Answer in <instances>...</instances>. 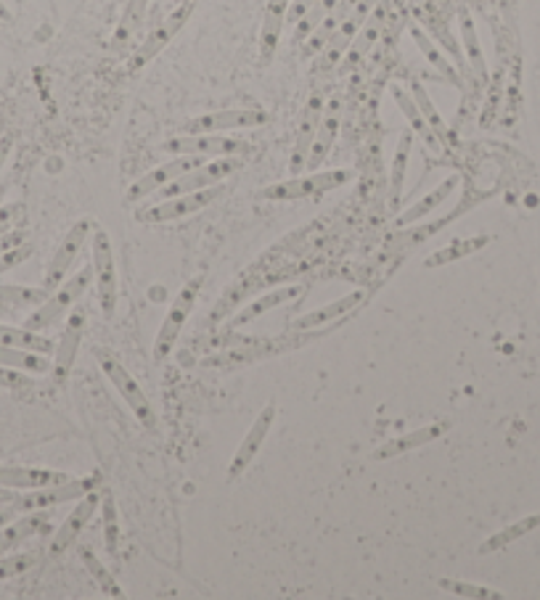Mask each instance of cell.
Instances as JSON below:
<instances>
[{"mask_svg": "<svg viewBox=\"0 0 540 600\" xmlns=\"http://www.w3.org/2000/svg\"><path fill=\"white\" fill-rule=\"evenodd\" d=\"M91 283H93V265L77 270L75 276L66 278L58 288H53L49 299L35 307V313L24 321V325L32 328V331H46L50 325H56L61 318H66L72 313V307L83 299V294L91 288Z\"/></svg>", "mask_w": 540, "mask_h": 600, "instance_id": "obj_1", "label": "cell"}, {"mask_svg": "<svg viewBox=\"0 0 540 600\" xmlns=\"http://www.w3.org/2000/svg\"><path fill=\"white\" fill-rule=\"evenodd\" d=\"M201 286H204V273H197L194 278H189L183 283V288L178 291V296L173 299L164 321L159 325V333H156V341H154V363H162L164 357H170V352L175 349L189 315L194 313L197 307L199 294H201Z\"/></svg>", "mask_w": 540, "mask_h": 600, "instance_id": "obj_2", "label": "cell"}, {"mask_svg": "<svg viewBox=\"0 0 540 600\" xmlns=\"http://www.w3.org/2000/svg\"><path fill=\"white\" fill-rule=\"evenodd\" d=\"M223 193V185H209L201 190H191V193H181V196H170L162 199L156 204H151L146 209L136 212V220L144 225H164V223H175L183 217H191L201 212L204 207H209L217 196Z\"/></svg>", "mask_w": 540, "mask_h": 600, "instance_id": "obj_3", "label": "cell"}, {"mask_svg": "<svg viewBox=\"0 0 540 600\" xmlns=\"http://www.w3.org/2000/svg\"><path fill=\"white\" fill-rule=\"evenodd\" d=\"M355 178L352 170H326V172H307V175H292L289 181L262 188V199L270 201H295L307 196H321L326 190H337Z\"/></svg>", "mask_w": 540, "mask_h": 600, "instance_id": "obj_4", "label": "cell"}, {"mask_svg": "<svg viewBox=\"0 0 540 600\" xmlns=\"http://www.w3.org/2000/svg\"><path fill=\"white\" fill-rule=\"evenodd\" d=\"M162 148L173 156H201V159H220V156H242L249 151V143L231 138L228 133H199V136H175L164 140Z\"/></svg>", "mask_w": 540, "mask_h": 600, "instance_id": "obj_5", "label": "cell"}, {"mask_svg": "<svg viewBox=\"0 0 540 600\" xmlns=\"http://www.w3.org/2000/svg\"><path fill=\"white\" fill-rule=\"evenodd\" d=\"M93 280L99 291L101 313L106 321L114 318L117 299H120V278H117V265H114V249L111 238L103 228L93 231Z\"/></svg>", "mask_w": 540, "mask_h": 600, "instance_id": "obj_6", "label": "cell"}, {"mask_svg": "<svg viewBox=\"0 0 540 600\" xmlns=\"http://www.w3.org/2000/svg\"><path fill=\"white\" fill-rule=\"evenodd\" d=\"M99 366L103 370V375L120 392V397L125 400V405L133 410V416L138 418V423L144 428H154L156 426V413H154V408L148 402L146 392L141 389V384L130 375V370L125 368L117 357H111L109 352H99Z\"/></svg>", "mask_w": 540, "mask_h": 600, "instance_id": "obj_7", "label": "cell"}, {"mask_svg": "<svg viewBox=\"0 0 540 600\" xmlns=\"http://www.w3.org/2000/svg\"><path fill=\"white\" fill-rule=\"evenodd\" d=\"M236 170H242V159H239V156L207 159V162H201L199 167L189 170L186 175H181L178 181H173L170 185L159 188L154 196H156V201H162V199H170V196H181V193L201 190V188H209V185L223 183V181H226L228 175H234Z\"/></svg>", "mask_w": 540, "mask_h": 600, "instance_id": "obj_8", "label": "cell"}, {"mask_svg": "<svg viewBox=\"0 0 540 600\" xmlns=\"http://www.w3.org/2000/svg\"><path fill=\"white\" fill-rule=\"evenodd\" d=\"M270 122V114L262 109H223L199 114L194 119H186L181 133L183 136H199V133H231V130H246V128H262Z\"/></svg>", "mask_w": 540, "mask_h": 600, "instance_id": "obj_9", "label": "cell"}, {"mask_svg": "<svg viewBox=\"0 0 540 600\" xmlns=\"http://www.w3.org/2000/svg\"><path fill=\"white\" fill-rule=\"evenodd\" d=\"M101 487V473L85 476V479H69L64 484H53V487H43V490H30L24 498H19L13 503L16 513H30V510H46L61 503H72L80 500L83 495H88L91 490Z\"/></svg>", "mask_w": 540, "mask_h": 600, "instance_id": "obj_10", "label": "cell"}, {"mask_svg": "<svg viewBox=\"0 0 540 600\" xmlns=\"http://www.w3.org/2000/svg\"><path fill=\"white\" fill-rule=\"evenodd\" d=\"M91 228H93L91 220H80V223H75V225L69 228V233L61 238V243L56 246L49 268H46V278H43V288H46V291L58 288V286L66 280L72 265L77 262V257H80V251H83V246H85V238L91 235Z\"/></svg>", "mask_w": 540, "mask_h": 600, "instance_id": "obj_11", "label": "cell"}, {"mask_svg": "<svg viewBox=\"0 0 540 600\" xmlns=\"http://www.w3.org/2000/svg\"><path fill=\"white\" fill-rule=\"evenodd\" d=\"M273 420H276V405L268 402V405L260 410V416L252 420V426H249V431L244 434L242 445L236 447L234 458L228 463V471H226V479H228V481H239V479L244 476L246 468L252 465V461L257 458V453L262 450V445H265V439H268V434H270V428H273Z\"/></svg>", "mask_w": 540, "mask_h": 600, "instance_id": "obj_12", "label": "cell"}, {"mask_svg": "<svg viewBox=\"0 0 540 600\" xmlns=\"http://www.w3.org/2000/svg\"><path fill=\"white\" fill-rule=\"evenodd\" d=\"M305 339H295L292 333L279 336V339H252L244 349H234V352H223L217 357H207L201 366L204 368H234V366H244V363H254L262 357H273V355H284L295 347H302Z\"/></svg>", "mask_w": 540, "mask_h": 600, "instance_id": "obj_13", "label": "cell"}, {"mask_svg": "<svg viewBox=\"0 0 540 600\" xmlns=\"http://www.w3.org/2000/svg\"><path fill=\"white\" fill-rule=\"evenodd\" d=\"M374 5H376V0H358V3H355V8L350 11V16L344 19L342 24H340V30L329 38V43L321 50V58H318V64H315L318 72H329V69H334V66L342 61L347 48L352 46L358 30L363 27V22H366L368 13L374 11Z\"/></svg>", "mask_w": 540, "mask_h": 600, "instance_id": "obj_14", "label": "cell"}, {"mask_svg": "<svg viewBox=\"0 0 540 600\" xmlns=\"http://www.w3.org/2000/svg\"><path fill=\"white\" fill-rule=\"evenodd\" d=\"M201 162H207V159H201V156H175V159H170V162H164V164L148 170L144 178H138L136 183L128 188L125 201H128V204H138V201H144L148 196H154L159 188L170 185L173 181H178L181 175H186L189 170L199 167Z\"/></svg>", "mask_w": 540, "mask_h": 600, "instance_id": "obj_15", "label": "cell"}, {"mask_svg": "<svg viewBox=\"0 0 540 600\" xmlns=\"http://www.w3.org/2000/svg\"><path fill=\"white\" fill-rule=\"evenodd\" d=\"M88 323V315L85 310H72L66 315V323L61 331V339L53 349V363H50V373H53V381L61 386L66 381V375L75 368V360H77V352H80V341H83V331Z\"/></svg>", "mask_w": 540, "mask_h": 600, "instance_id": "obj_16", "label": "cell"}, {"mask_svg": "<svg viewBox=\"0 0 540 600\" xmlns=\"http://www.w3.org/2000/svg\"><path fill=\"white\" fill-rule=\"evenodd\" d=\"M323 106H326V98H323L321 93H310V98L305 101V109H302L299 122H297L295 151H292V159H289V172H292V175H302V172H305V164H307L313 140H315L321 117H323Z\"/></svg>", "mask_w": 540, "mask_h": 600, "instance_id": "obj_17", "label": "cell"}, {"mask_svg": "<svg viewBox=\"0 0 540 600\" xmlns=\"http://www.w3.org/2000/svg\"><path fill=\"white\" fill-rule=\"evenodd\" d=\"M191 11H194V3H178V8H175L164 22H159V24L148 32L146 40H144V43L138 46V50L133 53L130 66H133V69H141V66H146L154 56H159L164 48L170 46V40L183 30V24L189 22Z\"/></svg>", "mask_w": 540, "mask_h": 600, "instance_id": "obj_18", "label": "cell"}, {"mask_svg": "<svg viewBox=\"0 0 540 600\" xmlns=\"http://www.w3.org/2000/svg\"><path fill=\"white\" fill-rule=\"evenodd\" d=\"M450 420L447 418H442V420H435V423H427V426H421V428H413V431H408V434H403V437H394V439H387L385 445H379L374 453H371V458L374 461H394V458H400V455H405V453H411V450H419V447H427V445H432L435 439H440L445 437L447 431H450Z\"/></svg>", "mask_w": 540, "mask_h": 600, "instance_id": "obj_19", "label": "cell"}, {"mask_svg": "<svg viewBox=\"0 0 540 600\" xmlns=\"http://www.w3.org/2000/svg\"><path fill=\"white\" fill-rule=\"evenodd\" d=\"M101 508V495L99 490H91L88 495H83L77 500V506L72 508V513L64 518V524H58L53 540H50V553L58 555L64 553L69 545H75V540L80 537V532L88 526V521L96 516V510Z\"/></svg>", "mask_w": 540, "mask_h": 600, "instance_id": "obj_20", "label": "cell"}, {"mask_svg": "<svg viewBox=\"0 0 540 600\" xmlns=\"http://www.w3.org/2000/svg\"><path fill=\"white\" fill-rule=\"evenodd\" d=\"M340 125H342V101L340 98H329L326 106H323V117H321V125H318V133H315V140H313V148H310L305 170L313 172V170H318L326 162V156L334 148V140L340 136Z\"/></svg>", "mask_w": 540, "mask_h": 600, "instance_id": "obj_21", "label": "cell"}, {"mask_svg": "<svg viewBox=\"0 0 540 600\" xmlns=\"http://www.w3.org/2000/svg\"><path fill=\"white\" fill-rule=\"evenodd\" d=\"M75 479L72 473L64 471H53V468H22V465H0V487L5 490H43L53 484H64Z\"/></svg>", "mask_w": 540, "mask_h": 600, "instance_id": "obj_22", "label": "cell"}, {"mask_svg": "<svg viewBox=\"0 0 540 600\" xmlns=\"http://www.w3.org/2000/svg\"><path fill=\"white\" fill-rule=\"evenodd\" d=\"M49 532V513L46 510H30L11 518L5 526H0V555L13 553L27 540Z\"/></svg>", "mask_w": 540, "mask_h": 600, "instance_id": "obj_23", "label": "cell"}, {"mask_svg": "<svg viewBox=\"0 0 540 600\" xmlns=\"http://www.w3.org/2000/svg\"><path fill=\"white\" fill-rule=\"evenodd\" d=\"M292 0H268L262 27H260V61L270 64L276 56V48L281 43V32L287 27V13H289Z\"/></svg>", "mask_w": 540, "mask_h": 600, "instance_id": "obj_24", "label": "cell"}, {"mask_svg": "<svg viewBox=\"0 0 540 600\" xmlns=\"http://www.w3.org/2000/svg\"><path fill=\"white\" fill-rule=\"evenodd\" d=\"M385 22H387V8L385 5H374V11L368 13V19L363 22V27L358 30V35H355V40H352V46L347 48V56H344V69H352V66H358L368 53H371V48L379 43V38H382V32H385Z\"/></svg>", "mask_w": 540, "mask_h": 600, "instance_id": "obj_25", "label": "cell"}, {"mask_svg": "<svg viewBox=\"0 0 540 600\" xmlns=\"http://www.w3.org/2000/svg\"><path fill=\"white\" fill-rule=\"evenodd\" d=\"M393 98L394 103H397V109L403 111V117H405V122L411 125V130L419 136V138L427 143V148L429 151H435V154H445L447 148L442 146V140L435 136V130L429 128V122L424 119V114L419 111V106H416V101H413V95L411 91H405L403 85H393Z\"/></svg>", "mask_w": 540, "mask_h": 600, "instance_id": "obj_26", "label": "cell"}, {"mask_svg": "<svg viewBox=\"0 0 540 600\" xmlns=\"http://www.w3.org/2000/svg\"><path fill=\"white\" fill-rule=\"evenodd\" d=\"M363 299H366L363 291H350V294L340 296L337 302H332V304H326V307H321V310H313V313L297 318L295 331H313V328H321V325L332 323V321H340L344 315L355 313V310L363 304Z\"/></svg>", "mask_w": 540, "mask_h": 600, "instance_id": "obj_27", "label": "cell"}, {"mask_svg": "<svg viewBox=\"0 0 540 600\" xmlns=\"http://www.w3.org/2000/svg\"><path fill=\"white\" fill-rule=\"evenodd\" d=\"M456 185H458V175H450V178H445L438 188H432L424 199H419L413 207H408L403 215H397V220H394V228L400 231V228H408V225H416L419 220H424L427 215H432L438 207H442L447 199H450V193L456 190Z\"/></svg>", "mask_w": 540, "mask_h": 600, "instance_id": "obj_28", "label": "cell"}, {"mask_svg": "<svg viewBox=\"0 0 540 600\" xmlns=\"http://www.w3.org/2000/svg\"><path fill=\"white\" fill-rule=\"evenodd\" d=\"M408 32H411V38H413V43L416 48L421 50V56L440 72L442 77L450 83V85H456V88H461V77H458V72H456V64H450V58L442 53L438 43L427 35V30L424 27H419L416 22H411V27H408Z\"/></svg>", "mask_w": 540, "mask_h": 600, "instance_id": "obj_29", "label": "cell"}, {"mask_svg": "<svg viewBox=\"0 0 540 600\" xmlns=\"http://www.w3.org/2000/svg\"><path fill=\"white\" fill-rule=\"evenodd\" d=\"M0 344L5 347H16V349H27V352H38V355H53L56 341L43 336L40 331H32L27 325H3L0 323Z\"/></svg>", "mask_w": 540, "mask_h": 600, "instance_id": "obj_30", "label": "cell"}, {"mask_svg": "<svg viewBox=\"0 0 540 600\" xmlns=\"http://www.w3.org/2000/svg\"><path fill=\"white\" fill-rule=\"evenodd\" d=\"M302 294V286H284V288H273V291H268V294H262L260 299H254L252 304H246L244 310L234 318V328H239V325L252 323V321H257V318H262L265 313H270V310H276V307H281V304H287V302H292L295 296Z\"/></svg>", "mask_w": 540, "mask_h": 600, "instance_id": "obj_31", "label": "cell"}, {"mask_svg": "<svg viewBox=\"0 0 540 600\" xmlns=\"http://www.w3.org/2000/svg\"><path fill=\"white\" fill-rule=\"evenodd\" d=\"M458 22H461V43H464V53L469 58V66H472L474 77L480 83H485L488 80V64H485V53L480 46V38H477L469 8H458Z\"/></svg>", "mask_w": 540, "mask_h": 600, "instance_id": "obj_32", "label": "cell"}, {"mask_svg": "<svg viewBox=\"0 0 540 600\" xmlns=\"http://www.w3.org/2000/svg\"><path fill=\"white\" fill-rule=\"evenodd\" d=\"M485 243H488V235H469V238H458V241H453V243L442 246V249H438V251H432V254L424 260V268H427V270L445 268V265H450V262H456V260H461V257H469V254L480 251Z\"/></svg>", "mask_w": 540, "mask_h": 600, "instance_id": "obj_33", "label": "cell"}, {"mask_svg": "<svg viewBox=\"0 0 540 600\" xmlns=\"http://www.w3.org/2000/svg\"><path fill=\"white\" fill-rule=\"evenodd\" d=\"M411 146H413V130H405L400 136V143L394 148L393 167H390V207H400V196H403V183H405V170H408V159H411Z\"/></svg>", "mask_w": 540, "mask_h": 600, "instance_id": "obj_34", "label": "cell"}, {"mask_svg": "<svg viewBox=\"0 0 540 600\" xmlns=\"http://www.w3.org/2000/svg\"><path fill=\"white\" fill-rule=\"evenodd\" d=\"M0 366L3 368H16L24 373H35L43 375L50 370L49 355H38V352H27V349H16V347H5L0 344Z\"/></svg>", "mask_w": 540, "mask_h": 600, "instance_id": "obj_35", "label": "cell"}, {"mask_svg": "<svg viewBox=\"0 0 540 600\" xmlns=\"http://www.w3.org/2000/svg\"><path fill=\"white\" fill-rule=\"evenodd\" d=\"M408 91H411V95H413V101H416L419 111L424 114V119L429 122V128L435 130V136L442 140V146H445V148H450V130H447V125H445L442 114L438 111V106L432 103V98H429L427 88H424L419 80H411Z\"/></svg>", "mask_w": 540, "mask_h": 600, "instance_id": "obj_36", "label": "cell"}, {"mask_svg": "<svg viewBox=\"0 0 540 600\" xmlns=\"http://www.w3.org/2000/svg\"><path fill=\"white\" fill-rule=\"evenodd\" d=\"M80 558H83V563H85V569H88V574L93 577V582H96V587H99L101 593L106 596V598H114V600H122L125 598V590H122V585L111 577V571L101 563V558L91 548H80Z\"/></svg>", "mask_w": 540, "mask_h": 600, "instance_id": "obj_37", "label": "cell"}, {"mask_svg": "<svg viewBox=\"0 0 540 600\" xmlns=\"http://www.w3.org/2000/svg\"><path fill=\"white\" fill-rule=\"evenodd\" d=\"M101 529H103V543L111 558H120V537H122V526H120V513L117 503L111 498V492L101 495Z\"/></svg>", "mask_w": 540, "mask_h": 600, "instance_id": "obj_38", "label": "cell"}, {"mask_svg": "<svg viewBox=\"0 0 540 600\" xmlns=\"http://www.w3.org/2000/svg\"><path fill=\"white\" fill-rule=\"evenodd\" d=\"M50 291L46 288H30V286H8L0 283V307H11V310H30L38 307L49 299Z\"/></svg>", "mask_w": 540, "mask_h": 600, "instance_id": "obj_39", "label": "cell"}, {"mask_svg": "<svg viewBox=\"0 0 540 600\" xmlns=\"http://www.w3.org/2000/svg\"><path fill=\"white\" fill-rule=\"evenodd\" d=\"M540 518L538 516H530V518H525V521H517V524H511V526H506L503 532H498V534H492L488 537L482 545H480V553L488 555L495 553V551H500V548H506V545H511L514 540H519L522 534H527L536 524H538Z\"/></svg>", "mask_w": 540, "mask_h": 600, "instance_id": "obj_40", "label": "cell"}, {"mask_svg": "<svg viewBox=\"0 0 540 600\" xmlns=\"http://www.w3.org/2000/svg\"><path fill=\"white\" fill-rule=\"evenodd\" d=\"M146 5L148 0H130V3H128V8H125V13H122V22H120L117 32H114V48L128 43V40L138 32L141 22H144V16H146Z\"/></svg>", "mask_w": 540, "mask_h": 600, "instance_id": "obj_41", "label": "cell"}, {"mask_svg": "<svg viewBox=\"0 0 540 600\" xmlns=\"http://www.w3.org/2000/svg\"><path fill=\"white\" fill-rule=\"evenodd\" d=\"M438 587L450 593V596H458V598H472V600H498L500 596L491 590V587H480V585H472V582H464V579H450V577H442L438 579Z\"/></svg>", "mask_w": 540, "mask_h": 600, "instance_id": "obj_42", "label": "cell"}, {"mask_svg": "<svg viewBox=\"0 0 540 600\" xmlns=\"http://www.w3.org/2000/svg\"><path fill=\"white\" fill-rule=\"evenodd\" d=\"M40 560V555L38 553H8V555H0V582H5V579H13V577H19V574H24V571H30L35 563Z\"/></svg>", "mask_w": 540, "mask_h": 600, "instance_id": "obj_43", "label": "cell"}, {"mask_svg": "<svg viewBox=\"0 0 540 600\" xmlns=\"http://www.w3.org/2000/svg\"><path fill=\"white\" fill-rule=\"evenodd\" d=\"M419 19L429 24V30H432V32L438 35V40H440L442 46H445V50H447V53L453 56L456 66H464V53H461V48H458V43L453 40V35H450L447 24H445L442 19H435V16H429V13H421Z\"/></svg>", "mask_w": 540, "mask_h": 600, "instance_id": "obj_44", "label": "cell"}, {"mask_svg": "<svg viewBox=\"0 0 540 600\" xmlns=\"http://www.w3.org/2000/svg\"><path fill=\"white\" fill-rule=\"evenodd\" d=\"M32 257V246L30 243H16V246H11V249H3L0 251V273H5V270H11V268H19L24 260H30Z\"/></svg>", "mask_w": 540, "mask_h": 600, "instance_id": "obj_45", "label": "cell"}, {"mask_svg": "<svg viewBox=\"0 0 540 600\" xmlns=\"http://www.w3.org/2000/svg\"><path fill=\"white\" fill-rule=\"evenodd\" d=\"M32 384H35V381H32L30 373L16 368H3V366H0V389H27V386H32Z\"/></svg>", "mask_w": 540, "mask_h": 600, "instance_id": "obj_46", "label": "cell"}, {"mask_svg": "<svg viewBox=\"0 0 540 600\" xmlns=\"http://www.w3.org/2000/svg\"><path fill=\"white\" fill-rule=\"evenodd\" d=\"M315 3H318V0H292V3H289V13H287V24H297Z\"/></svg>", "mask_w": 540, "mask_h": 600, "instance_id": "obj_47", "label": "cell"}, {"mask_svg": "<svg viewBox=\"0 0 540 600\" xmlns=\"http://www.w3.org/2000/svg\"><path fill=\"white\" fill-rule=\"evenodd\" d=\"M16 500H19V492H16V490H5V487H0V508L13 506Z\"/></svg>", "mask_w": 540, "mask_h": 600, "instance_id": "obj_48", "label": "cell"}, {"mask_svg": "<svg viewBox=\"0 0 540 600\" xmlns=\"http://www.w3.org/2000/svg\"><path fill=\"white\" fill-rule=\"evenodd\" d=\"M11 146H13V138H11V136L0 138V170H3V164H5V159H8V154H11Z\"/></svg>", "mask_w": 540, "mask_h": 600, "instance_id": "obj_49", "label": "cell"}, {"mask_svg": "<svg viewBox=\"0 0 540 600\" xmlns=\"http://www.w3.org/2000/svg\"><path fill=\"white\" fill-rule=\"evenodd\" d=\"M19 513H16V508L13 506H5V508H0V526H5L11 518H16Z\"/></svg>", "mask_w": 540, "mask_h": 600, "instance_id": "obj_50", "label": "cell"}, {"mask_svg": "<svg viewBox=\"0 0 540 600\" xmlns=\"http://www.w3.org/2000/svg\"><path fill=\"white\" fill-rule=\"evenodd\" d=\"M0 22H11V11L3 0H0Z\"/></svg>", "mask_w": 540, "mask_h": 600, "instance_id": "obj_51", "label": "cell"}, {"mask_svg": "<svg viewBox=\"0 0 540 600\" xmlns=\"http://www.w3.org/2000/svg\"><path fill=\"white\" fill-rule=\"evenodd\" d=\"M178 3H194V0H178Z\"/></svg>", "mask_w": 540, "mask_h": 600, "instance_id": "obj_52", "label": "cell"}, {"mask_svg": "<svg viewBox=\"0 0 540 600\" xmlns=\"http://www.w3.org/2000/svg\"><path fill=\"white\" fill-rule=\"evenodd\" d=\"M0 310H3V307H0Z\"/></svg>", "mask_w": 540, "mask_h": 600, "instance_id": "obj_53", "label": "cell"}]
</instances>
